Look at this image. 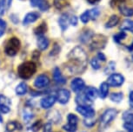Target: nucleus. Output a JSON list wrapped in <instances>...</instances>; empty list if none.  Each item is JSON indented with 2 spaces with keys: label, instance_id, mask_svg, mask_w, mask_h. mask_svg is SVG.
I'll list each match as a JSON object with an SVG mask.
<instances>
[{
  "label": "nucleus",
  "instance_id": "50",
  "mask_svg": "<svg viewBox=\"0 0 133 132\" xmlns=\"http://www.w3.org/2000/svg\"><path fill=\"white\" fill-rule=\"evenodd\" d=\"M128 50H129V51H133V41H132L131 44H130V46L128 47Z\"/></svg>",
  "mask_w": 133,
  "mask_h": 132
},
{
  "label": "nucleus",
  "instance_id": "17",
  "mask_svg": "<svg viewBox=\"0 0 133 132\" xmlns=\"http://www.w3.org/2000/svg\"><path fill=\"white\" fill-rule=\"evenodd\" d=\"M119 11L122 15H124L125 17H131L133 16V7L128 6L124 3L121 4L118 6Z\"/></svg>",
  "mask_w": 133,
  "mask_h": 132
},
{
  "label": "nucleus",
  "instance_id": "49",
  "mask_svg": "<svg viewBox=\"0 0 133 132\" xmlns=\"http://www.w3.org/2000/svg\"><path fill=\"white\" fill-rule=\"evenodd\" d=\"M99 0H87V2L89 4H96V3H97Z\"/></svg>",
  "mask_w": 133,
  "mask_h": 132
},
{
  "label": "nucleus",
  "instance_id": "28",
  "mask_svg": "<svg viewBox=\"0 0 133 132\" xmlns=\"http://www.w3.org/2000/svg\"><path fill=\"white\" fill-rule=\"evenodd\" d=\"M48 117L51 121L57 123L60 120V114L57 110H51L48 113Z\"/></svg>",
  "mask_w": 133,
  "mask_h": 132
},
{
  "label": "nucleus",
  "instance_id": "47",
  "mask_svg": "<svg viewBox=\"0 0 133 132\" xmlns=\"http://www.w3.org/2000/svg\"><path fill=\"white\" fill-rule=\"evenodd\" d=\"M98 60H102L103 62H104L105 60H106V57L104 56V54L102 53V52H99L98 54H97V58Z\"/></svg>",
  "mask_w": 133,
  "mask_h": 132
},
{
  "label": "nucleus",
  "instance_id": "5",
  "mask_svg": "<svg viewBox=\"0 0 133 132\" xmlns=\"http://www.w3.org/2000/svg\"><path fill=\"white\" fill-rule=\"evenodd\" d=\"M107 44L106 37L101 34H95L92 35L91 37V44H90V48L91 51H99V50L104 49Z\"/></svg>",
  "mask_w": 133,
  "mask_h": 132
},
{
  "label": "nucleus",
  "instance_id": "52",
  "mask_svg": "<svg viewBox=\"0 0 133 132\" xmlns=\"http://www.w3.org/2000/svg\"><path fill=\"white\" fill-rule=\"evenodd\" d=\"M132 61H133V55H132Z\"/></svg>",
  "mask_w": 133,
  "mask_h": 132
},
{
  "label": "nucleus",
  "instance_id": "33",
  "mask_svg": "<svg viewBox=\"0 0 133 132\" xmlns=\"http://www.w3.org/2000/svg\"><path fill=\"white\" fill-rule=\"evenodd\" d=\"M89 13H90V18L91 19H96L97 17L99 16L100 14V11L98 8H94L92 10H90L89 11Z\"/></svg>",
  "mask_w": 133,
  "mask_h": 132
},
{
  "label": "nucleus",
  "instance_id": "8",
  "mask_svg": "<svg viewBox=\"0 0 133 132\" xmlns=\"http://www.w3.org/2000/svg\"><path fill=\"white\" fill-rule=\"evenodd\" d=\"M70 98H71V93H70V91L66 89H59V91H57L56 94L57 101L59 102V103L62 104H65L68 103Z\"/></svg>",
  "mask_w": 133,
  "mask_h": 132
},
{
  "label": "nucleus",
  "instance_id": "36",
  "mask_svg": "<svg viewBox=\"0 0 133 132\" xmlns=\"http://www.w3.org/2000/svg\"><path fill=\"white\" fill-rule=\"evenodd\" d=\"M49 7H50V5H49V3L47 0H42L41 3H40L38 5V8L41 10L42 11H46L47 10L49 9Z\"/></svg>",
  "mask_w": 133,
  "mask_h": 132
},
{
  "label": "nucleus",
  "instance_id": "46",
  "mask_svg": "<svg viewBox=\"0 0 133 132\" xmlns=\"http://www.w3.org/2000/svg\"><path fill=\"white\" fill-rule=\"evenodd\" d=\"M42 0H31V6H38L39 4L41 3Z\"/></svg>",
  "mask_w": 133,
  "mask_h": 132
},
{
  "label": "nucleus",
  "instance_id": "13",
  "mask_svg": "<svg viewBox=\"0 0 133 132\" xmlns=\"http://www.w3.org/2000/svg\"><path fill=\"white\" fill-rule=\"evenodd\" d=\"M57 101L56 96H48L44 98L40 102L41 107L44 109H50L54 105L55 102Z\"/></svg>",
  "mask_w": 133,
  "mask_h": 132
},
{
  "label": "nucleus",
  "instance_id": "37",
  "mask_svg": "<svg viewBox=\"0 0 133 132\" xmlns=\"http://www.w3.org/2000/svg\"><path fill=\"white\" fill-rule=\"evenodd\" d=\"M41 128H42V121L39 120V121L35 122V123L32 124L31 130L33 132H37V131H38Z\"/></svg>",
  "mask_w": 133,
  "mask_h": 132
},
{
  "label": "nucleus",
  "instance_id": "2",
  "mask_svg": "<svg viewBox=\"0 0 133 132\" xmlns=\"http://www.w3.org/2000/svg\"><path fill=\"white\" fill-rule=\"evenodd\" d=\"M37 71V65L34 62L29 61L25 63L21 64L17 68V73L22 79H29L31 78Z\"/></svg>",
  "mask_w": 133,
  "mask_h": 132
},
{
  "label": "nucleus",
  "instance_id": "20",
  "mask_svg": "<svg viewBox=\"0 0 133 132\" xmlns=\"http://www.w3.org/2000/svg\"><path fill=\"white\" fill-rule=\"evenodd\" d=\"M119 22V17L117 16V15H112L111 17H110V19L106 22L105 24V27L106 28H113L118 24Z\"/></svg>",
  "mask_w": 133,
  "mask_h": 132
},
{
  "label": "nucleus",
  "instance_id": "31",
  "mask_svg": "<svg viewBox=\"0 0 133 132\" xmlns=\"http://www.w3.org/2000/svg\"><path fill=\"white\" fill-rule=\"evenodd\" d=\"M116 70V64L114 62H110L106 66V68L104 69V73L105 74H112Z\"/></svg>",
  "mask_w": 133,
  "mask_h": 132
},
{
  "label": "nucleus",
  "instance_id": "21",
  "mask_svg": "<svg viewBox=\"0 0 133 132\" xmlns=\"http://www.w3.org/2000/svg\"><path fill=\"white\" fill-rule=\"evenodd\" d=\"M108 93H109V84L106 82H104L100 85L98 94L102 98H105L108 96Z\"/></svg>",
  "mask_w": 133,
  "mask_h": 132
},
{
  "label": "nucleus",
  "instance_id": "38",
  "mask_svg": "<svg viewBox=\"0 0 133 132\" xmlns=\"http://www.w3.org/2000/svg\"><path fill=\"white\" fill-rule=\"evenodd\" d=\"M125 0H110V6L111 8H116L118 7L120 4L124 3Z\"/></svg>",
  "mask_w": 133,
  "mask_h": 132
},
{
  "label": "nucleus",
  "instance_id": "10",
  "mask_svg": "<svg viewBox=\"0 0 133 132\" xmlns=\"http://www.w3.org/2000/svg\"><path fill=\"white\" fill-rule=\"evenodd\" d=\"M71 89L76 93H79L80 91H82L85 87V83L82 78H76L71 81Z\"/></svg>",
  "mask_w": 133,
  "mask_h": 132
},
{
  "label": "nucleus",
  "instance_id": "9",
  "mask_svg": "<svg viewBox=\"0 0 133 132\" xmlns=\"http://www.w3.org/2000/svg\"><path fill=\"white\" fill-rule=\"evenodd\" d=\"M77 111L78 112L80 115L86 118L93 117L95 116V109L91 106H82L78 105L77 107Z\"/></svg>",
  "mask_w": 133,
  "mask_h": 132
},
{
  "label": "nucleus",
  "instance_id": "45",
  "mask_svg": "<svg viewBox=\"0 0 133 132\" xmlns=\"http://www.w3.org/2000/svg\"><path fill=\"white\" fill-rule=\"evenodd\" d=\"M52 125L51 123H47L44 127V132H51Z\"/></svg>",
  "mask_w": 133,
  "mask_h": 132
},
{
  "label": "nucleus",
  "instance_id": "34",
  "mask_svg": "<svg viewBox=\"0 0 133 132\" xmlns=\"http://www.w3.org/2000/svg\"><path fill=\"white\" fill-rule=\"evenodd\" d=\"M123 120L125 121V123H133V113L125 112L123 115Z\"/></svg>",
  "mask_w": 133,
  "mask_h": 132
},
{
  "label": "nucleus",
  "instance_id": "27",
  "mask_svg": "<svg viewBox=\"0 0 133 132\" xmlns=\"http://www.w3.org/2000/svg\"><path fill=\"white\" fill-rule=\"evenodd\" d=\"M123 98H124V95H123L122 92H116V93H112L111 95L110 96V99L114 103H120Z\"/></svg>",
  "mask_w": 133,
  "mask_h": 132
},
{
  "label": "nucleus",
  "instance_id": "43",
  "mask_svg": "<svg viewBox=\"0 0 133 132\" xmlns=\"http://www.w3.org/2000/svg\"><path fill=\"white\" fill-rule=\"evenodd\" d=\"M84 124L86 126H89V127L93 126L94 124H95V119L93 120V119H92V117L85 119V120H84Z\"/></svg>",
  "mask_w": 133,
  "mask_h": 132
},
{
  "label": "nucleus",
  "instance_id": "23",
  "mask_svg": "<svg viewBox=\"0 0 133 132\" xmlns=\"http://www.w3.org/2000/svg\"><path fill=\"white\" fill-rule=\"evenodd\" d=\"M77 103H78V105H82V106H91V104L92 103L91 102H90L88 99L85 98V96L84 94L80 96H77L76 98Z\"/></svg>",
  "mask_w": 133,
  "mask_h": 132
},
{
  "label": "nucleus",
  "instance_id": "40",
  "mask_svg": "<svg viewBox=\"0 0 133 132\" xmlns=\"http://www.w3.org/2000/svg\"><path fill=\"white\" fill-rule=\"evenodd\" d=\"M91 64L92 66V68L94 70H98L100 68V64H99V62H98V59L97 58H94L91 59Z\"/></svg>",
  "mask_w": 133,
  "mask_h": 132
},
{
  "label": "nucleus",
  "instance_id": "19",
  "mask_svg": "<svg viewBox=\"0 0 133 132\" xmlns=\"http://www.w3.org/2000/svg\"><path fill=\"white\" fill-rule=\"evenodd\" d=\"M53 78H54V81L58 84H65V82H66V79L63 77V75L61 73V71H60L59 68H55L54 69Z\"/></svg>",
  "mask_w": 133,
  "mask_h": 132
},
{
  "label": "nucleus",
  "instance_id": "24",
  "mask_svg": "<svg viewBox=\"0 0 133 132\" xmlns=\"http://www.w3.org/2000/svg\"><path fill=\"white\" fill-rule=\"evenodd\" d=\"M27 91H28V87H27L26 84L21 83L16 87V93L18 96H23L24 94H26Z\"/></svg>",
  "mask_w": 133,
  "mask_h": 132
},
{
  "label": "nucleus",
  "instance_id": "7",
  "mask_svg": "<svg viewBox=\"0 0 133 132\" xmlns=\"http://www.w3.org/2000/svg\"><path fill=\"white\" fill-rule=\"evenodd\" d=\"M124 83V78L121 74L114 73L111 74L107 79V84L109 86L112 87H120Z\"/></svg>",
  "mask_w": 133,
  "mask_h": 132
},
{
  "label": "nucleus",
  "instance_id": "6",
  "mask_svg": "<svg viewBox=\"0 0 133 132\" xmlns=\"http://www.w3.org/2000/svg\"><path fill=\"white\" fill-rule=\"evenodd\" d=\"M67 120H68V123L64 125L63 129L68 132H75L77 128L78 117L74 114H69L67 116Z\"/></svg>",
  "mask_w": 133,
  "mask_h": 132
},
{
  "label": "nucleus",
  "instance_id": "41",
  "mask_svg": "<svg viewBox=\"0 0 133 132\" xmlns=\"http://www.w3.org/2000/svg\"><path fill=\"white\" fill-rule=\"evenodd\" d=\"M5 4H6V0H0V17H2L4 14Z\"/></svg>",
  "mask_w": 133,
  "mask_h": 132
},
{
  "label": "nucleus",
  "instance_id": "3",
  "mask_svg": "<svg viewBox=\"0 0 133 132\" xmlns=\"http://www.w3.org/2000/svg\"><path fill=\"white\" fill-rule=\"evenodd\" d=\"M117 115V110L115 109H106L102 116L100 117L99 122V129L100 130H104L112 121L116 118Z\"/></svg>",
  "mask_w": 133,
  "mask_h": 132
},
{
  "label": "nucleus",
  "instance_id": "11",
  "mask_svg": "<svg viewBox=\"0 0 133 132\" xmlns=\"http://www.w3.org/2000/svg\"><path fill=\"white\" fill-rule=\"evenodd\" d=\"M11 105V100L4 95H0V112L5 114L10 111V107Z\"/></svg>",
  "mask_w": 133,
  "mask_h": 132
},
{
  "label": "nucleus",
  "instance_id": "1",
  "mask_svg": "<svg viewBox=\"0 0 133 132\" xmlns=\"http://www.w3.org/2000/svg\"><path fill=\"white\" fill-rule=\"evenodd\" d=\"M87 66V54L80 46L72 49L68 55L66 68L71 74H79L84 71Z\"/></svg>",
  "mask_w": 133,
  "mask_h": 132
},
{
  "label": "nucleus",
  "instance_id": "44",
  "mask_svg": "<svg viewBox=\"0 0 133 132\" xmlns=\"http://www.w3.org/2000/svg\"><path fill=\"white\" fill-rule=\"evenodd\" d=\"M70 24L73 26H76L77 24V17L76 16H71L70 17Z\"/></svg>",
  "mask_w": 133,
  "mask_h": 132
},
{
  "label": "nucleus",
  "instance_id": "26",
  "mask_svg": "<svg viewBox=\"0 0 133 132\" xmlns=\"http://www.w3.org/2000/svg\"><path fill=\"white\" fill-rule=\"evenodd\" d=\"M46 31H47V25H46V23H44V22L40 24L34 30L35 34H37V36H43V35L44 34V32H46Z\"/></svg>",
  "mask_w": 133,
  "mask_h": 132
},
{
  "label": "nucleus",
  "instance_id": "42",
  "mask_svg": "<svg viewBox=\"0 0 133 132\" xmlns=\"http://www.w3.org/2000/svg\"><path fill=\"white\" fill-rule=\"evenodd\" d=\"M124 128L126 129L127 132H133V123H124Z\"/></svg>",
  "mask_w": 133,
  "mask_h": 132
},
{
  "label": "nucleus",
  "instance_id": "25",
  "mask_svg": "<svg viewBox=\"0 0 133 132\" xmlns=\"http://www.w3.org/2000/svg\"><path fill=\"white\" fill-rule=\"evenodd\" d=\"M120 29L123 31H129L133 33V21L132 20H124L120 26Z\"/></svg>",
  "mask_w": 133,
  "mask_h": 132
},
{
  "label": "nucleus",
  "instance_id": "4",
  "mask_svg": "<svg viewBox=\"0 0 133 132\" xmlns=\"http://www.w3.org/2000/svg\"><path fill=\"white\" fill-rule=\"evenodd\" d=\"M20 46H21V44H20L19 39L15 37H11L7 41L5 47H4V52L10 57H14L19 51Z\"/></svg>",
  "mask_w": 133,
  "mask_h": 132
},
{
  "label": "nucleus",
  "instance_id": "12",
  "mask_svg": "<svg viewBox=\"0 0 133 132\" xmlns=\"http://www.w3.org/2000/svg\"><path fill=\"white\" fill-rule=\"evenodd\" d=\"M50 84V79L45 75H40L36 78V80L34 82V85L37 89H43L45 88L49 85Z\"/></svg>",
  "mask_w": 133,
  "mask_h": 132
},
{
  "label": "nucleus",
  "instance_id": "29",
  "mask_svg": "<svg viewBox=\"0 0 133 132\" xmlns=\"http://www.w3.org/2000/svg\"><path fill=\"white\" fill-rule=\"evenodd\" d=\"M68 2L67 0H54V6L57 10H62L67 6Z\"/></svg>",
  "mask_w": 133,
  "mask_h": 132
},
{
  "label": "nucleus",
  "instance_id": "32",
  "mask_svg": "<svg viewBox=\"0 0 133 132\" xmlns=\"http://www.w3.org/2000/svg\"><path fill=\"white\" fill-rule=\"evenodd\" d=\"M125 37H126V33L124 32V31H121V32H119V33L115 35V36L113 37V39H114V41L116 42V43L119 44L120 42L123 40V39L125 38Z\"/></svg>",
  "mask_w": 133,
  "mask_h": 132
},
{
  "label": "nucleus",
  "instance_id": "16",
  "mask_svg": "<svg viewBox=\"0 0 133 132\" xmlns=\"http://www.w3.org/2000/svg\"><path fill=\"white\" fill-rule=\"evenodd\" d=\"M58 24L60 28L63 31H64L65 30L68 28L69 24H70V17L68 16V14H63L60 16L58 19Z\"/></svg>",
  "mask_w": 133,
  "mask_h": 132
},
{
  "label": "nucleus",
  "instance_id": "39",
  "mask_svg": "<svg viewBox=\"0 0 133 132\" xmlns=\"http://www.w3.org/2000/svg\"><path fill=\"white\" fill-rule=\"evenodd\" d=\"M5 28H6V23L5 21H4L3 19L0 18V37H2L5 31Z\"/></svg>",
  "mask_w": 133,
  "mask_h": 132
},
{
  "label": "nucleus",
  "instance_id": "14",
  "mask_svg": "<svg viewBox=\"0 0 133 132\" xmlns=\"http://www.w3.org/2000/svg\"><path fill=\"white\" fill-rule=\"evenodd\" d=\"M84 95L85 96V98H86L88 100L92 103V102L97 98V96H98V91H97V89L96 88H94V87H88V88H86V89H85Z\"/></svg>",
  "mask_w": 133,
  "mask_h": 132
},
{
  "label": "nucleus",
  "instance_id": "30",
  "mask_svg": "<svg viewBox=\"0 0 133 132\" xmlns=\"http://www.w3.org/2000/svg\"><path fill=\"white\" fill-rule=\"evenodd\" d=\"M23 118H24V120L26 122V123H28L30 120H31V119L33 118V113H32V112L29 109H24Z\"/></svg>",
  "mask_w": 133,
  "mask_h": 132
},
{
  "label": "nucleus",
  "instance_id": "51",
  "mask_svg": "<svg viewBox=\"0 0 133 132\" xmlns=\"http://www.w3.org/2000/svg\"><path fill=\"white\" fill-rule=\"evenodd\" d=\"M0 123H3V117H2L1 115H0Z\"/></svg>",
  "mask_w": 133,
  "mask_h": 132
},
{
  "label": "nucleus",
  "instance_id": "35",
  "mask_svg": "<svg viewBox=\"0 0 133 132\" xmlns=\"http://www.w3.org/2000/svg\"><path fill=\"white\" fill-rule=\"evenodd\" d=\"M90 13H89V11H86L83 13L81 16H80V20L82 21V23L84 24H87L88 22L90 20Z\"/></svg>",
  "mask_w": 133,
  "mask_h": 132
},
{
  "label": "nucleus",
  "instance_id": "15",
  "mask_svg": "<svg viewBox=\"0 0 133 132\" xmlns=\"http://www.w3.org/2000/svg\"><path fill=\"white\" fill-rule=\"evenodd\" d=\"M39 17V14L37 12H30V13L26 14L25 17L23 19V24L24 25H27V24L34 23L35 21H37Z\"/></svg>",
  "mask_w": 133,
  "mask_h": 132
},
{
  "label": "nucleus",
  "instance_id": "48",
  "mask_svg": "<svg viewBox=\"0 0 133 132\" xmlns=\"http://www.w3.org/2000/svg\"><path fill=\"white\" fill-rule=\"evenodd\" d=\"M129 98H130V106H131L132 108H133V91H130Z\"/></svg>",
  "mask_w": 133,
  "mask_h": 132
},
{
  "label": "nucleus",
  "instance_id": "22",
  "mask_svg": "<svg viewBox=\"0 0 133 132\" xmlns=\"http://www.w3.org/2000/svg\"><path fill=\"white\" fill-rule=\"evenodd\" d=\"M21 128H22V126L16 121L9 122L6 125L7 132H13L15 130H17V129H21Z\"/></svg>",
  "mask_w": 133,
  "mask_h": 132
},
{
  "label": "nucleus",
  "instance_id": "18",
  "mask_svg": "<svg viewBox=\"0 0 133 132\" xmlns=\"http://www.w3.org/2000/svg\"><path fill=\"white\" fill-rule=\"evenodd\" d=\"M49 40L48 38L44 36H38V38H37V48H38L40 51H44L48 48L49 46Z\"/></svg>",
  "mask_w": 133,
  "mask_h": 132
}]
</instances>
